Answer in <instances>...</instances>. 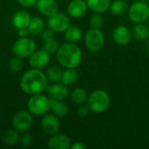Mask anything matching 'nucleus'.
Here are the masks:
<instances>
[{"mask_svg":"<svg viewBox=\"0 0 149 149\" xmlns=\"http://www.w3.org/2000/svg\"><path fill=\"white\" fill-rule=\"evenodd\" d=\"M29 34L30 33H29L28 28L17 29V36H18V38H25V37H28Z\"/></svg>","mask_w":149,"mask_h":149,"instance_id":"nucleus-35","label":"nucleus"},{"mask_svg":"<svg viewBox=\"0 0 149 149\" xmlns=\"http://www.w3.org/2000/svg\"><path fill=\"white\" fill-rule=\"evenodd\" d=\"M129 5L126 0H114L112 1L109 10L113 16H122L127 12Z\"/></svg>","mask_w":149,"mask_h":149,"instance_id":"nucleus-22","label":"nucleus"},{"mask_svg":"<svg viewBox=\"0 0 149 149\" xmlns=\"http://www.w3.org/2000/svg\"><path fill=\"white\" fill-rule=\"evenodd\" d=\"M70 98H71V100L74 104L79 106L81 104H85L87 101L88 95H87L86 91L84 88L75 87L70 93Z\"/></svg>","mask_w":149,"mask_h":149,"instance_id":"nucleus-24","label":"nucleus"},{"mask_svg":"<svg viewBox=\"0 0 149 149\" xmlns=\"http://www.w3.org/2000/svg\"><path fill=\"white\" fill-rule=\"evenodd\" d=\"M88 7L85 0H72L67 5V13L73 18H80L86 15Z\"/></svg>","mask_w":149,"mask_h":149,"instance_id":"nucleus-13","label":"nucleus"},{"mask_svg":"<svg viewBox=\"0 0 149 149\" xmlns=\"http://www.w3.org/2000/svg\"><path fill=\"white\" fill-rule=\"evenodd\" d=\"M19 143L21 146L24 147V148H27L29 146H31V142H32V137H31V134L27 131V132H24V134L19 137Z\"/></svg>","mask_w":149,"mask_h":149,"instance_id":"nucleus-31","label":"nucleus"},{"mask_svg":"<svg viewBox=\"0 0 149 149\" xmlns=\"http://www.w3.org/2000/svg\"><path fill=\"white\" fill-rule=\"evenodd\" d=\"M148 29H149V19H148Z\"/></svg>","mask_w":149,"mask_h":149,"instance_id":"nucleus-38","label":"nucleus"},{"mask_svg":"<svg viewBox=\"0 0 149 149\" xmlns=\"http://www.w3.org/2000/svg\"><path fill=\"white\" fill-rule=\"evenodd\" d=\"M64 33H65V40L69 43H73V44H77L78 42H79L83 36L81 29L76 25H70L65 31Z\"/></svg>","mask_w":149,"mask_h":149,"instance_id":"nucleus-21","label":"nucleus"},{"mask_svg":"<svg viewBox=\"0 0 149 149\" xmlns=\"http://www.w3.org/2000/svg\"><path fill=\"white\" fill-rule=\"evenodd\" d=\"M72 143L70 138L65 134H55L48 141L47 146L50 149H68Z\"/></svg>","mask_w":149,"mask_h":149,"instance_id":"nucleus-14","label":"nucleus"},{"mask_svg":"<svg viewBox=\"0 0 149 149\" xmlns=\"http://www.w3.org/2000/svg\"><path fill=\"white\" fill-rule=\"evenodd\" d=\"M52 38H54V31L51 30L50 28L42 31V38L44 39V41Z\"/></svg>","mask_w":149,"mask_h":149,"instance_id":"nucleus-34","label":"nucleus"},{"mask_svg":"<svg viewBox=\"0 0 149 149\" xmlns=\"http://www.w3.org/2000/svg\"><path fill=\"white\" fill-rule=\"evenodd\" d=\"M148 2H149V1H148ZM148 4H149V3H148Z\"/></svg>","mask_w":149,"mask_h":149,"instance_id":"nucleus-39","label":"nucleus"},{"mask_svg":"<svg viewBox=\"0 0 149 149\" xmlns=\"http://www.w3.org/2000/svg\"><path fill=\"white\" fill-rule=\"evenodd\" d=\"M84 41L88 51L91 52H98L105 45V35L100 29L92 28L85 34Z\"/></svg>","mask_w":149,"mask_h":149,"instance_id":"nucleus-6","label":"nucleus"},{"mask_svg":"<svg viewBox=\"0 0 149 149\" xmlns=\"http://www.w3.org/2000/svg\"><path fill=\"white\" fill-rule=\"evenodd\" d=\"M32 123H33L32 114L29 111H25V110H21L17 112L11 119L12 127L21 133L29 131V129L32 126Z\"/></svg>","mask_w":149,"mask_h":149,"instance_id":"nucleus-8","label":"nucleus"},{"mask_svg":"<svg viewBox=\"0 0 149 149\" xmlns=\"http://www.w3.org/2000/svg\"><path fill=\"white\" fill-rule=\"evenodd\" d=\"M11 50L15 56L25 58L30 57L36 51V43L28 37L19 38L12 45Z\"/></svg>","mask_w":149,"mask_h":149,"instance_id":"nucleus-7","label":"nucleus"},{"mask_svg":"<svg viewBox=\"0 0 149 149\" xmlns=\"http://www.w3.org/2000/svg\"><path fill=\"white\" fill-rule=\"evenodd\" d=\"M89 23H90V25L92 26V28L100 29L104 24V18H103L101 13L94 12L89 19Z\"/></svg>","mask_w":149,"mask_h":149,"instance_id":"nucleus-30","label":"nucleus"},{"mask_svg":"<svg viewBox=\"0 0 149 149\" xmlns=\"http://www.w3.org/2000/svg\"><path fill=\"white\" fill-rule=\"evenodd\" d=\"M78 78L79 72L76 70V68H65V70L63 71L60 82L65 85L66 86H70L77 82Z\"/></svg>","mask_w":149,"mask_h":149,"instance_id":"nucleus-23","label":"nucleus"},{"mask_svg":"<svg viewBox=\"0 0 149 149\" xmlns=\"http://www.w3.org/2000/svg\"><path fill=\"white\" fill-rule=\"evenodd\" d=\"M19 141L18 131L16 129H9L6 130L2 136V141L5 146H13L17 144Z\"/></svg>","mask_w":149,"mask_h":149,"instance_id":"nucleus-27","label":"nucleus"},{"mask_svg":"<svg viewBox=\"0 0 149 149\" xmlns=\"http://www.w3.org/2000/svg\"><path fill=\"white\" fill-rule=\"evenodd\" d=\"M58 47H59L58 41L55 38H52L45 40L43 49L50 54H54L57 52Z\"/></svg>","mask_w":149,"mask_h":149,"instance_id":"nucleus-28","label":"nucleus"},{"mask_svg":"<svg viewBox=\"0 0 149 149\" xmlns=\"http://www.w3.org/2000/svg\"><path fill=\"white\" fill-rule=\"evenodd\" d=\"M38 0H17V3L25 8H30V7H33L36 6Z\"/></svg>","mask_w":149,"mask_h":149,"instance_id":"nucleus-33","label":"nucleus"},{"mask_svg":"<svg viewBox=\"0 0 149 149\" xmlns=\"http://www.w3.org/2000/svg\"><path fill=\"white\" fill-rule=\"evenodd\" d=\"M44 21L41 17H31L30 24L28 25V31L29 33L31 35H38L42 33L44 31Z\"/></svg>","mask_w":149,"mask_h":149,"instance_id":"nucleus-25","label":"nucleus"},{"mask_svg":"<svg viewBox=\"0 0 149 149\" xmlns=\"http://www.w3.org/2000/svg\"><path fill=\"white\" fill-rule=\"evenodd\" d=\"M132 37L138 41H145L149 38V29L148 26L141 24H135L131 31Z\"/></svg>","mask_w":149,"mask_h":149,"instance_id":"nucleus-20","label":"nucleus"},{"mask_svg":"<svg viewBox=\"0 0 149 149\" xmlns=\"http://www.w3.org/2000/svg\"><path fill=\"white\" fill-rule=\"evenodd\" d=\"M56 57L58 64L65 68H77L82 62V51L73 43L66 42L59 45Z\"/></svg>","mask_w":149,"mask_h":149,"instance_id":"nucleus-2","label":"nucleus"},{"mask_svg":"<svg viewBox=\"0 0 149 149\" xmlns=\"http://www.w3.org/2000/svg\"><path fill=\"white\" fill-rule=\"evenodd\" d=\"M112 0H86L87 7L93 12L105 13L109 10Z\"/></svg>","mask_w":149,"mask_h":149,"instance_id":"nucleus-19","label":"nucleus"},{"mask_svg":"<svg viewBox=\"0 0 149 149\" xmlns=\"http://www.w3.org/2000/svg\"><path fill=\"white\" fill-rule=\"evenodd\" d=\"M23 65H24V63H23L22 58L17 56L11 58L9 61V69L12 72H18L19 71L22 70Z\"/></svg>","mask_w":149,"mask_h":149,"instance_id":"nucleus-29","label":"nucleus"},{"mask_svg":"<svg viewBox=\"0 0 149 149\" xmlns=\"http://www.w3.org/2000/svg\"><path fill=\"white\" fill-rule=\"evenodd\" d=\"M77 113H78V115L79 117H86L90 113V108L87 106V104L86 105V104H81L78 107Z\"/></svg>","mask_w":149,"mask_h":149,"instance_id":"nucleus-32","label":"nucleus"},{"mask_svg":"<svg viewBox=\"0 0 149 149\" xmlns=\"http://www.w3.org/2000/svg\"><path fill=\"white\" fill-rule=\"evenodd\" d=\"M48 82L49 80L47 79L45 73L42 72L41 69L31 68L22 76L19 86L25 94L33 95L46 91Z\"/></svg>","mask_w":149,"mask_h":149,"instance_id":"nucleus-1","label":"nucleus"},{"mask_svg":"<svg viewBox=\"0 0 149 149\" xmlns=\"http://www.w3.org/2000/svg\"><path fill=\"white\" fill-rule=\"evenodd\" d=\"M50 110L52 112L54 115H56L58 118H64L69 114L68 106L63 100H59L51 99Z\"/></svg>","mask_w":149,"mask_h":149,"instance_id":"nucleus-18","label":"nucleus"},{"mask_svg":"<svg viewBox=\"0 0 149 149\" xmlns=\"http://www.w3.org/2000/svg\"><path fill=\"white\" fill-rule=\"evenodd\" d=\"M36 7L45 17H50L58 10V4L56 0H38Z\"/></svg>","mask_w":149,"mask_h":149,"instance_id":"nucleus-16","label":"nucleus"},{"mask_svg":"<svg viewBox=\"0 0 149 149\" xmlns=\"http://www.w3.org/2000/svg\"><path fill=\"white\" fill-rule=\"evenodd\" d=\"M60 123L58 120V117L54 114H45L41 121V129L45 134L52 136L58 133Z\"/></svg>","mask_w":149,"mask_h":149,"instance_id":"nucleus-11","label":"nucleus"},{"mask_svg":"<svg viewBox=\"0 0 149 149\" xmlns=\"http://www.w3.org/2000/svg\"><path fill=\"white\" fill-rule=\"evenodd\" d=\"M72 149H86V146L82 142H75L70 147Z\"/></svg>","mask_w":149,"mask_h":149,"instance_id":"nucleus-36","label":"nucleus"},{"mask_svg":"<svg viewBox=\"0 0 149 149\" xmlns=\"http://www.w3.org/2000/svg\"><path fill=\"white\" fill-rule=\"evenodd\" d=\"M29 58V64L31 68L42 69L49 64L51 60V54L42 49L35 51Z\"/></svg>","mask_w":149,"mask_h":149,"instance_id":"nucleus-12","label":"nucleus"},{"mask_svg":"<svg viewBox=\"0 0 149 149\" xmlns=\"http://www.w3.org/2000/svg\"><path fill=\"white\" fill-rule=\"evenodd\" d=\"M46 92L51 96V99L59 100H64L69 95L68 86L59 82L48 85L46 88Z\"/></svg>","mask_w":149,"mask_h":149,"instance_id":"nucleus-15","label":"nucleus"},{"mask_svg":"<svg viewBox=\"0 0 149 149\" xmlns=\"http://www.w3.org/2000/svg\"><path fill=\"white\" fill-rule=\"evenodd\" d=\"M87 106L90 111L95 113L106 112L111 104V98L107 92L104 90H95L87 98Z\"/></svg>","mask_w":149,"mask_h":149,"instance_id":"nucleus-3","label":"nucleus"},{"mask_svg":"<svg viewBox=\"0 0 149 149\" xmlns=\"http://www.w3.org/2000/svg\"><path fill=\"white\" fill-rule=\"evenodd\" d=\"M46 75L47 79L50 82L52 83H57L61 81L62 74H63V70L57 65H51L46 69V72H45Z\"/></svg>","mask_w":149,"mask_h":149,"instance_id":"nucleus-26","label":"nucleus"},{"mask_svg":"<svg viewBox=\"0 0 149 149\" xmlns=\"http://www.w3.org/2000/svg\"><path fill=\"white\" fill-rule=\"evenodd\" d=\"M28 111L35 116H42L50 111L51 108V99L46 95L41 93H37L31 95L27 102Z\"/></svg>","mask_w":149,"mask_h":149,"instance_id":"nucleus-4","label":"nucleus"},{"mask_svg":"<svg viewBox=\"0 0 149 149\" xmlns=\"http://www.w3.org/2000/svg\"><path fill=\"white\" fill-rule=\"evenodd\" d=\"M47 25L54 32L61 33L65 32V31L71 25V20L66 14L58 11L48 17Z\"/></svg>","mask_w":149,"mask_h":149,"instance_id":"nucleus-9","label":"nucleus"},{"mask_svg":"<svg viewBox=\"0 0 149 149\" xmlns=\"http://www.w3.org/2000/svg\"><path fill=\"white\" fill-rule=\"evenodd\" d=\"M139 1H143V2H148L149 0H139Z\"/></svg>","mask_w":149,"mask_h":149,"instance_id":"nucleus-37","label":"nucleus"},{"mask_svg":"<svg viewBox=\"0 0 149 149\" xmlns=\"http://www.w3.org/2000/svg\"><path fill=\"white\" fill-rule=\"evenodd\" d=\"M129 19L134 24H141L148 21L149 4L143 1H134L127 10Z\"/></svg>","mask_w":149,"mask_h":149,"instance_id":"nucleus-5","label":"nucleus"},{"mask_svg":"<svg viewBox=\"0 0 149 149\" xmlns=\"http://www.w3.org/2000/svg\"><path fill=\"white\" fill-rule=\"evenodd\" d=\"M31 17L30 13L26 10H18L12 17V24L17 29L27 28Z\"/></svg>","mask_w":149,"mask_h":149,"instance_id":"nucleus-17","label":"nucleus"},{"mask_svg":"<svg viewBox=\"0 0 149 149\" xmlns=\"http://www.w3.org/2000/svg\"><path fill=\"white\" fill-rule=\"evenodd\" d=\"M132 38L131 30L124 24L116 26L113 31V39L120 46L128 45Z\"/></svg>","mask_w":149,"mask_h":149,"instance_id":"nucleus-10","label":"nucleus"}]
</instances>
